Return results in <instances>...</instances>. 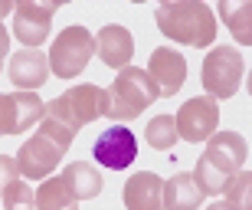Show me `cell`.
<instances>
[{"instance_id": "1", "label": "cell", "mask_w": 252, "mask_h": 210, "mask_svg": "<svg viewBox=\"0 0 252 210\" xmlns=\"http://www.w3.org/2000/svg\"><path fill=\"white\" fill-rule=\"evenodd\" d=\"M246 158H249V141L239 132H213L206 138V151L196 161L193 181L203 194H223L226 177L243 171Z\"/></svg>"}, {"instance_id": "2", "label": "cell", "mask_w": 252, "mask_h": 210, "mask_svg": "<svg viewBox=\"0 0 252 210\" xmlns=\"http://www.w3.org/2000/svg\"><path fill=\"white\" fill-rule=\"evenodd\" d=\"M158 30L167 39H177L184 46L206 49L216 39V17L213 10L200 3V0H174V3H160L158 13Z\"/></svg>"}, {"instance_id": "3", "label": "cell", "mask_w": 252, "mask_h": 210, "mask_svg": "<svg viewBox=\"0 0 252 210\" xmlns=\"http://www.w3.org/2000/svg\"><path fill=\"white\" fill-rule=\"evenodd\" d=\"M154 99H158V89H154L148 72L125 66L105 92V115L115 122H128V118H138Z\"/></svg>"}, {"instance_id": "4", "label": "cell", "mask_w": 252, "mask_h": 210, "mask_svg": "<svg viewBox=\"0 0 252 210\" xmlns=\"http://www.w3.org/2000/svg\"><path fill=\"white\" fill-rule=\"evenodd\" d=\"M95 53V36L89 33V27H65L56 39H53V49H49V69L56 79H75L89 66V59Z\"/></svg>"}, {"instance_id": "5", "label": "cell", "mask_w": 252, "mask_h": 210, "mask_svg": "<svg viewBox=\"0 0 252 210\" xmlns=\"http://www.w3.org/2000/svg\"><path fill=\"white\" fill-rule=\"evenodd\" d=\"M243 53H236V46H213L203 59L200 79L203 89L210 92V99H233L236 89L243 86Z\"/></svg>"}, {"instance_id": "6", "label": "cell", "mask_w": 252, "mask_h": 210, "mask_svg": "<svg viewBox=\"0 0 252 210\" xmlns=\"http://www.w3.org/2000/svg\"><path fill=\"white\" fill-rule=\"evenodd\" d=\"M46 115H56L59 122H65L69 128H82V125L95 122L98 115H105V89L82 82V86L65 89L59 99L46 102Z\"/></svg>"}, {"instance_id": "7", "label": "cell", "mask_w": 252, "mask_h": 210, "mask_svg": "<svg viewBox=\"0 0 252 210\" xmlns=\"http://www.w3.org/2000/svg\"><path fill=\"white\" fill-rule=\"evenodd\" d=\"M56 10H59L56 0H49V3L20 0L13 7V36L23 43V49H36L49 39V27H53V13Z\"/></svg>"}, {"instance_id": "8", "label": "cell", "mask_w": 252, "mask_h": 210, "mask_svg": "<svg viewBox=\"0 0 252 210\" xmlns=\"http://www.w3.org/2000/svg\"><path fill=\"white\" fill-rule=\"evenodd\" d=\"M63 158H65L63 144H56L53 138H46L43 132H36L33 138H27V141L20 144L17 168H20V174H23L27 181H46L49 174H53V168H56Z\"/></svg>"}, {"instance_id": "9", "label": "cell", "mask_w": 252, "mask_h": 210, "mask_svg": "<svg viewBox=\"0 0 252 210\" xmlns=\"http://www.w3.org/2000/svg\"><path fill=\"white\" fill-rule=\"evenodd\" d=\"M174 122H177V138L193 141V144L206 141V138L216 132V125H220V105L210 96H196V99L180 105V112H177Z\"/></svg>"}, {"instance_id": "10", "label": "cell", "mask_w": 252, "mask_h": 210, "mask_svg": "<svg viewBox=\"0 0 252 210\" xmlns=\"http://www.w3.org/2000/svg\"><path fill=\"white\" fill-rule=\"evenodd\" d=\"M92 158L108 171H125L131 168V161L138 158V138L131 128L125 125H115L108 132H102L92 144Z\"/></svg>"}, {"instance_id": "11", "label": "cell", "mask_w": 252, "mask_h": 210, "mask_svg": "<svg viewBox=\"0 0 252 210\" xmlns=\"http://www.w3.org/2000/svg\"><path fill=\"white\" fill-rule=\"evenodd\" d=\"M144 72L151 76V82H154V89H158V96L170 99V96H177L180 86L187 82V59H184V53H177V49L158 46L154 53H151Z\"/></svg>"}, {"instance_id": "12", "label": "cell", "mask_w": 252, "mask_h": 210, "mask_svg": "<svg viewBox=\"0 0 252 210\" xmlns=\"http://www.w3.org/2000/svg\"><path fill=\"white\" fill-rule=\"evenodd\" d=\"M7 76L20 92H36L39 86H46V79H49V59L39 49H20V53L10 56Z\"/></svg>"}, {"instance_id": "13", "label": "cell", "mask_w": 252, "mask_h": 210, "mask_svg": "<svg viewBox=\"0 0 252 210\" xmlns=\"http://www.w3.org/2000/svg\"><path fill=\"white\" fill-rule=\"evenodd\" d=\"M95 53L105 66H112L122 72L125 66L134 56V39H131V30L122 27V23H108L95 33Z\"/></svg>"}, {"instance_id": "14", "label": "cell", "mask_w": 252, "mask_h": 210, "mask_svg": "<svg viewBox=\"0 0 252 210\" xmlns=\"http://www.w3.org/2000/svg\"><path fill=\"white\" fill-rule=\"evenodd\" d=\"M160 194H164V181L151 171H138L125 181L122 201L128 210H164L160 204Z\"/></svg>"}, {"instance_id": "15", "label": "cell", "mask_w": 252, "mask_h": 210, "mask_svg": "<svg viewBox=\"0 0 252 210\" xmlns=\"http://www.w3.org/2000/svg\"><path fill=\"white\" fill-rule=\"evenodd\" d=\"M206 194L200 191V184L193 181V174L180 171L174 174L170 181H164V194H160V204L164 210H196L203 204Z\"/></svg>"}, {"instance_id": "16", "label": "cell", "mask_w": 252, "mask_h": 210, "mask_svg": "<svg viewBox=\"0 0 252 210\" xmlns=\"http://www.w3.org/2000/svg\"><path fill=\"white\" fill-rule=\"evenodd\" d=\"M63 181L69 184V191H72L75 201H92V197L102 194V174L95 171V164H89V161L65 164Z\"/></svg>"}, {"instance_id": "17", "label": "cell", "mask_w": 252, "mask_h": 210, "mask_svg": "<svg viewBox=\"0 0 252 210\" xmlns=\"http://www.w3.org/2000/svg\"><path fill=\"white\" fill-rule=\"evenodd\" d=\"M220 17H223V23L229 27V33H233L243 46H249L252 43V3L249 0H239V3L223 0V3H220Z\"/></svg>"}, {"instance_id": "18", "label": "cell", "mask_w": 252, "mask_h": 210, "mask_svg": "<svg viewBox=\"0 0 252 210\" xmlns=\"http://www.w3.org/2000/svg\"><path fill=\"white\" fill-rule=\"evenodd\" d=\"M75 197L72 191H69V184L63 181V174H53V177H46V181L39 184L36 191V210H72Z\"/></svg>"}, {"instance_id": "19", "label": "cell", "mask_w": 252, "mask_h": 210, "mask_svg": "<svg viewBox=\"0 0 252 210\" xmlns=\"http://www.w3.org/2000/svg\"><path fill=\"white\" fill-rule=\"evenodd\" d=\"M223 194H226L223 204L229 210H252V174L249 171H236L233 177H226Z\"/></svg>"}, {"instance_id": "20", "label": "cell", "mask_w": 252, "mask_h": 210, "mask_svg": "<svg viewBox=\"0 0 252 210\" xmlns=\"http://www.w3.org/2000/svg\"><path fill=\"white\" fill-rule=\"evenodd\" d=\"M144 138H148V144L154 148V151H170V148L180 141L177 138V122H174L170 115H158V118L148 122Z\"/></svg>"}, {"instance_id": "21", "label": "cell", "mask_w": 252, "mask_h": 210, "mask_svg": "<svg viewBox=\"0 0 252 210\" xmlns=\"http://www.w3.org/2000/svg\"><path fill=\"white\" fill-rule=\"evenodd\" d=\"M0 201H3V210H33L36 207V194H33L30 184L13 181L7 191L0 194Z\"/></svg>"}, {"instance_id": "22", "label": "cell", "mask_w": 252, "mask_h": 210, "mask_svg": "<svg viewBox=\"0 0 252 210\" xmlns=\"http://www.w3.org/2000/svg\"><path fill=\"white\" fill-rule=\"evenodd\" d=\"M39 132L46 135V138H53L56 144H63L65 151H69V144H72V141H75V135H79L75 128H69L65 122H59L56 115H43V122H39Z\"/></svg>"}, {"instance_id": "23", "label": "cell", "mask_w": 252, "mask_h": 210, "mask_svg": "<svg viewBox=\"0 0 252 210\" xmlns=\"http://www.w3.org/2000/svg\"><path fill=\"white\" fill-rule=\"evenodd\" d=\"M0 135H17V99L0 96Z\"/></svg>"}, {"instance_id": "24", "label": "cell", "mask_w": 252, "mask_h": 210, "mask_svg": "<svg viewBox=\"0 0 252 210\" xmlns=\"http://www.w3.org/2000/svg\"><path fill=\"white\" fill-rule=\"evenodd\" d=\"M13 181H20V168H17V158L10 154H0V194L7 191Z\"/></svg>"}, {"instance_id": "25", "label": "cell", "mask_w": 252, "mask_h": 210, "mask_svg": "<svg viewBox=\"0 0 252 210\" xmlns=\"http://www.w3.org/2000/svg\"><path fill=\"white\" fill-rule=\"evenodd\" d=\"M7 53H10V33H7V27H3V20H0V63H3Z\"/></svg>"}, {"instance_id": "26", "label": "cell", "mask_w": 252, "mask_h": 210, "mask_svg": "<svg viewBox=\"0 0 252 210\" xmlns=\"http://www.w3.org/2000/svg\"><path fill=\"white\" fill-rule=\"evenodd\" d=\"M13 7H17V3H10V0H0V20L7 17V13H13Z\"/></svg>"}, {"instance_id": "27", "label": "cell", "mask_w": 252, "mask_h": 210, "mask_svg": "<svg viewBox=\"0 0 252 210\" xmlns=\"http://www.w3.org/2000/svg\"><path fill=\"white\" fill-rule=\"evenodd\" d=\"M210 210H229L226 204H210Z\"/></svg>"}]
</instances>
